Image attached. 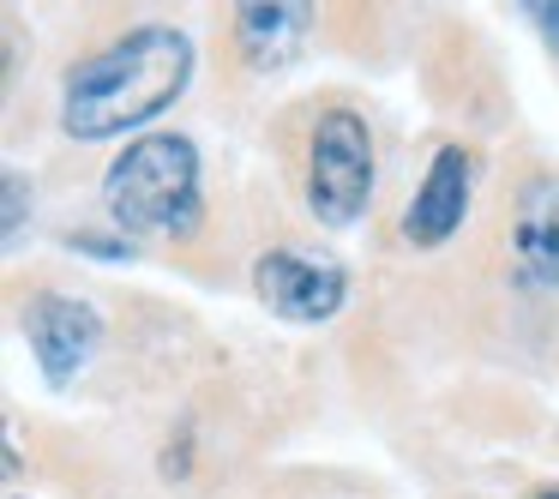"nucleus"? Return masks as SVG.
I'll use <instances>...</instances> for the list:
<instances>
[{
	"mask_svg": "<svg viewBox=\"0 0 559 499\" xmlns=\"http://www.w3.org/2000/svg\"><path fill=\"white\" fill-rule=\"evenodd\" d=\"M25 343H31V361L43 367L55 391H67L91 361H97V343H103V319L91 301L79 295H37L25 313Z\"/></svg>",
	"mask_w": 559,
	"mask_h": 499,
	"instance_id": "39448f33",
	"label": "nucleus"
},
{
	"mask_svg": "<svg viewBox=\"0 0 559 499\" xmlns=\"http://www.w3.org/2000/svg\"><path fill=\"white\" fill-rule=\"evenodd\" d=\"M511 259L535 289L559 295V175H530L511 205Z\"/></svg>",
	"mask_w": 559,
	"mask_h": 499,
	"instance_id": "6e6552de",
	"label": "nucleus"
},
{
	"mask_svg": "<svg viewBox=\"0 0 559 499\" xmlns=\"http://www.w3.org/2000/svg\"><path fill=\"white\" fill-rule=\"evenodd\" d=\"M313 25H319L313 0H235L229 43L247 73H283L307 55Z\"/></svg>",
	"mask_w": 559,
	"mask_h": 499,
	"instance_id": "423d86ee",
	"label": "nucleus"
},
{
	"mask_svg": "<svg viewBox=\"0 0 559 499\" xmlns=\"http://www.w3.org/2000/svg\"><path fill=\"white\" fill-rule=\"evenodd\" d=\"M193 85V37L175 25H139L109 49L85 55L61 79V133L79 145L139 133Z\"/></svg>",
	"mask_w": 559,
	"mask_h": 499,
	"instance_id": "f257e3e1",
	"label": "nucleus"
},
{
	"mask_svg": "<svg viewBox=\"0 0 559 499\" xmlns=\"http://www.w3.org/2000/svg\"><path fill=\"white\" fill-rule=\"evenodd\" d=\"M103 205L121 235H163L187 241L205 217L199 199V145L187 133H145L109 163Z\"/></svg>",
	"mask_w": 559,
	"mask_h": 499,
	"instance_id": "f03ea898",
	"label": "nucleus"
},
{
	"mask_svg": "<svg viewBox=\"0 0 559 499\" xmlns=\"http://www.w3.org/2000/svg\"><path fill=\"white\" fill-rule=\"evenodd\" d=\"M13 499H19V494H13Z\"/></svg>",
	"mask_w": 559,
	"mask_h": 499,
	"instance_id": "f8f14e48",
	"label": "nucleus"
},
{
	"mask_svg": "<svg viewBox=\"0 0 559 499\" xmlns=\"http://www.w3.org/2000/svg\"><path fill=\"white\" fill-rule=\"evenodd\" d=\"M469 187H475V157L463 145H439L421 187H415V199H409V211H403L409 247H421V253L445 247L463 229V217H469Z\"/></svg>",
	"mask_w": 559,
	"mask_h": 499,
	"instance_id": "0eeeda50",
	"label": "nucleus"
},
{
	"mask_svg": "<svg viewBox=\"0 0 559 499\" xmlns=\"http://www.w3.org/2000/svg\"><path fill=\"white\" fill-rule=\"evenodd\" d=\"M253 295L289 325H325L349 301V271L331 253H301V247H271L253 265Z\"/></svg>",
	"mask_w": 559,
	"mask_h": 499,
	"instance_id": "20e7f679",
	"label": "nucleus"
},
{
	"mask_svg": "<svg viewBox=\"0 0 559 499\" xmlns=\"http://www.w3.org/2000/svg\"><path fill=\"white\" fill-rule=\"evenodd\" d=\"M535 499H559V487H542V494H535Z\"/></svg>",
	"mask_w": 559,
	"mask_h": 499,
	"instance_id": "9b49d317",
	"label": "nucleus"
},
{
	"mask_svg": "<svg viewBox=\"0 0 559 499\" xmlns=\"http://www.w3.org/2000/svg\"><path fill=\"white\" fill-rule=\"evenodd\" d=\"M373 205V133L355 109H325L307 139V211L325 229H355Z\"/></svg>",
	"mask_w": 559,
	"mask_h": 499,
	"instance_id": "7ed1b4c3",
	"label": "nucleus"
},
{
	"mask_svg": "<svg viewBox=\"0 0 559 499\" xmlns=\"http://www.w3.org/2000/svg\"><path fill=\"white\" fill-rule=\"evenodd\" d=\"M25 217H31V181L19 169H7V253H19L25 247Z\"/></svg>",
	"mask_w": 559,
	"mask_h": 499,
	"instance_id": "1a4fd4ad",
	"label": "nucleus"
},
{
	"mask_svg": "<svg viewBox=\"0 0 559 499\" xmlns=\"http://www.w3.org/2000/svg\"><path fill=\"white\" fill-rule=\"evenodd\" d=\"M523 7V19L535 25V37L547 43V55L559 61V0H518Z\"/></svg>",
	"mask_w": 559,
	"mask_h": 499,
	"instance_id": "9d476101",
	"label": "nucleus"
}]
</instances>
